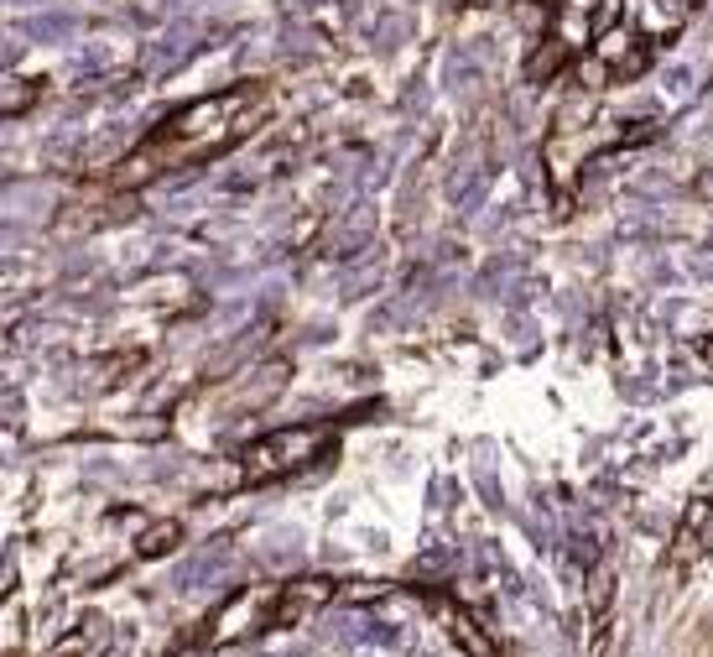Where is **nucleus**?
<instances>
[{"label": "nucleus", "mask_w": 713, "mask_h": 657, "mask_svg": "<svg viewBox=\"0 0 713 657\" xmlns=\"http://www.w3.org/2000/svg\"><path fill=\"white\" fill-rule=\"evenodd\" d=\"M641 42L645 37H641V27H635V17H625V21H614V27H604V32L594 37V52H589V58H594L604 73H614Z\"/></svg>", "instance_id": "6"}, {"label": "nucleus", "mask_w": 713, "mask_h": 657, "mask_svg": "<svg viewBox=\"0 0 713 657\" xmlns=\"http://www.w3.org/2000/svg\"><path fill=\"white\" fill-rule=\"evenodd\" d=\"M177 537H183V527H177V522H156V527H146V533H141L136 554L141 558H162V554H172V548H177Z\"/></svg>", "instance_id": "9"}, {"label": "nucleus", "mask_w": 713, "mask_h": 657, "mask_svg": "<svg viewBox=\"0 0 713 657\" xmlns=\"http://www.w3.org/2000/svg\"><path fill=\"white\" fill-rule=\"evenodd\" d=\"M552 37H558L562 48L573 52H594V37H599V21L589 11H573V6H558V17H552Z\"/></svg>", "instance_id": "7"}, {"label": "nucleus", "mask_w": 713, "mask_h": 657, "mask_svg": "<svg viewBox=\"0 0 713 657\" xmlns=\"http://www.w3.org/2000/svg\"><path fill=\"white\" fill-rule=\"evenodd\" d=\"M272 595L276 589H240L235 600L220 610V621H214V647H224V641L245 637V631H261V626H272Z\"/></svg>", "instance_id": "3"}, {"label": "nucleus", "mask_w": 713, "mask_h": 657, "mask_svg": "<svg viewBox=\"0 0 713 657\" xmlns=\"http://www.w3.org/2000/svg\"><path fill=\"white\" fill-rule=\"evenodd\" d=\"M334 600V585L328 579H297V585H276L272 595V626H297L307 621L313 610H323Z\"/></svg>", "instance_id": "4"}, {"label": "nucleus", "mask_w": 713, "mask_h": 657, "mask_svg": "<svg viewBox=\"0 0 713 657\" xmlns=\"http://www.w3.org/2000/svg\"><path fill=\"white\" fill-rule=\"evenodd\" d=\"M542 6H552V11H558V6H562V0H542Z\"/></svg>", "instance_id": "11"}, {"label": "nucleus", "mask_w": 713, "mask_h": 657, "mask_svg": "<svg viewBox=\"0 0 713 657\" xmlns=\"http://www.w3.org/2000/svg\"><path fill=\"white\" fill-rule=\"evenodd\" d=\"M630 17H635L645 42H672L693 17V0H635Z\"/></svg>", "instance_id": "5"}, {"label": "nucleus", "mask_w": 713, "mask_h": 657, "mask_svg": "<svg viewBox=\"0 0 713 657\" xmlns=\"http://www.w3.org/2000/svg\"><path fill=\"white\" fill-rule=\"evenodd\" d=\"M568 58H573V52L562 48L558 37H547V42H542V52H531L527 73H531V79H542V84H547V79H558V73L568 69Z\"/></svg>", "instance_id": "8"}, {"label": "nucleus", "mask_w": 713, "mask_h": 657, "mask_svg": "<svg viewBox=\"0 0 713 657\" xmlns=\"http://www.w3.org/2000/svg\"><path fill=\"white\" fill-rule=\"evenodd\" d=\"M334 444V428L323 423H297V428H276L266 433L261 444L245 449V481L251 485H266V481H282L292 469H307L313 459H323V449Z\"/></svg>", "instance_id": "2"}, {"label": "nucleus", "mask_w": 713, "mask_h": 657, "mask_svg": "<svg viewBox=\"0 0 713 657\" xmlns=\"http://www.w3.org/2000/svg\"><path fill=\"white\" fill-rule=\"evenodd\" d=\"M261 100V89L240 84V89H224L214 100H193L183 104L177 115L162 121L146 146H141L131 162H125V173L120 183H146L156 173H172V168H193V162H204V156H220L230 152L240 137H251V110Z\"/></svg>", "instance_id": "1"}, {"label": "nucleus", "mask_w": 713, "mask_h": 657, "mask_svg": "<svg viewBox=\"0 0 713 657\" xmlns=\"http://www.w3.org/2000/svg\"><path fill=\"white\" fill-rule=\"evenodd\" d=\"M703 361H709V365H713V340H703Z\"/></svg>", "instance_id": "10"}]
</instances>
